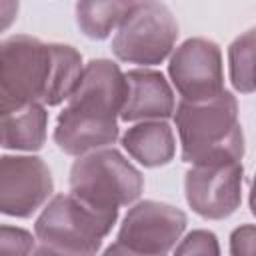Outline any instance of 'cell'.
<instances>
[{"label":"cell","mask_w":256,"mask_h":256,"mask_svg":"<svg viewBox=\"0 0 256 256\" xmlns=\"http://www.w3.org/2000/svg\"><path fill=\"white\" fill-rule=\"evenodd\" d=\"M82 56L66 44H46L32 36H10L0 46L2 114L28 104L58 106L82 76Z\"/></svg>","instance_id":"obj_1"},{"label":"cell","mask_w":256,"mask_h":256,"mask_svg":"<svg viewBox=\"0 0 256 256\" xmlns=\"http://www.w3.org/2000/svg\"><path fill=\"white\" fill-rule=\"evenodd\" d=\"M126 94V74L118 64L104 58L90 60L58 114L54 130L58 148L70 156H82L114 144Z\"/></svg>","instance_id":"obj_2"},{"label":"cell","mask_w":256,"mask_h":256,"mask_svg":"<svg viewBox=\"0 0 256 256\" xmlns=\"http://www.w3.org/2000/svg\"><path fill=\"white\" fill-rule=\"evenodd\" d=\"M174 122L182 144V160L202 164L222 158L242 160L244 136L238 122V102L230 92L204 102L182 100Z\"/></svg>","instance_id":"obj_3"},{"label":"cell","mask_w":256,"mask_h":256,"mask_svg":"<svg viewBox=\"0 0 256 256\" xmlns=\"http://www.w3.org/2000/svg\"><path fill=\"white\" fill-rule=\"evenodd\" d=\"M118 210H98L70 194L54 196L36 220L40 254H94L116 224Z\"/></svg>","instance_id":"obj_4"},{"label":"cell","mask_w":256,"mask_h":256,"mask_svg":"<svg viewBox=\"0 0 256 256\" xmlns=\"http://www.w3.org/2000/svg\"><path fill=\"white\" fill-rule=\"evenodd\" d=\"M142 188V174L114 148L82 154L70 168V192L98 210L128 206Z\"/></svg>","instance_id":"obj_5"},{"label":"cell","mask_w":256,"mask_h":256,"mask_svg":"<svg viewBox=\"0 0 256 256\" xmlns=\"http://www.w3.org/2000/svg\"><path fill=\"white\" fill-rule=\"evenodd\" d=\"M178 38V24L160 0H138L120 22L112 40L116 58L128 64L154 66L168 58Z\"/></svg>","instance_id":"obj_6"},{"label":"cell","mask_w":256,"mask_h":256,"mask_svg":"<svg viewBox=\"0 0 256 256\" xmlns=\"http://www.w3.org/2000/svg\"><path fill=\"white\" fill-rule=\"evenodd\" d=\"M186 214L170 204L144 200L128 210L106 254H166L180 240Z\"/></svg>","instance_id":"obj_7"},{"label":"cell","mask_w":256,"mask_h":256,"mask_svg":"<svg viewBox=\"0 0 256 256\" xmlns=\"http://www.w3.org/2000/svg\"><path fill=\"white\" fill-rule=\"evenodd\" d=\"M242 162L236 158L192 164L184 180L190 208L208 220H222L236 212L242 200Z\"/></svg>","instance_id":"obj_8"},{"label":"cell","mask_w":256,"mask_h":256,"mask_svg":"<svg viewBox=\"0 0 256 256\" xmlns=\"http://www.w3.org/2000/svg\"><path fill=\"white\" fill-rule=\"evenodd\" d=\"M168 74L182 100L188 102H204L224 92L220 48L206 38L182 42L170 58Z\"/></svg>","instance_id":"obj_9"},{"label":"cell","mask_w":256,"mask_h":256,"mask_svg":"<svg viewBox=\"0 0 256 256\" xmlns=\"http://www.w3.org/2000/svg\"><path fill=\"white\" fill-rule=\"evenodd\" d=\"M54 182L38 156H2L0 210L6 216L28 218L52 196Z\"/></svg>","instance_id":"obj_10"},{"label":"cell","mask_w":256,"mask_h":256,"mask_svg":"<svg viewBox=\"0 0 256 256\" xmlns=\"http://www.w3.org/2000/svg\"><path fill=\"white\" fill-rule=\"evenodd\" d=\"M128 94L120 118L136 120H166L174 114V94L166 78L156 70H130L126 74Z\"/></svg>","instance_id":"obj_11"},{"label":"cell","mask_w":256,"mask_h":256,"mask_svg":"<svg viewBox=\"0 0 256 256\" xmlns=\"http://www.w3.org/2000/svg\"><path fill=\"white\" fill-rule=\"evenodd\" d=\"M124 150L146 168L164 166L174 158V132L164 120H142L122 136Z\"/></svg>","instance_id":"obj_12"},{"label":"cell","mask_w":256,"mask_h":256,"mask_svg":"<svg viewBox=\"0 0 256 256\" xmlns=\"http://www.w3.org/2000/svg\"><path fill=\"white\" fill-rule=\"evenodd\" d=\"M48 112L44 104H28L2 114V146L6 150H40L46 140Z\"/></svg>","instance_id":"obj_13"},{"label":"cell","mask_w":256,"mask_h":256,"mask_svg":"<svg viewBox=\"0 0 256 256\" xmlns=\"http://www.w3.org/2000/svg\"><path fill=\"white\" fill-rule=\"evenodd\" d=\"M138 0H78L76 22L84 36L104 40L126 18Z\"/></svg>","instance_id":"obj_14"},{"label":"cell","mask_w":256,"mask_h":256,"mask_svg":"<svg viewBox=\"0 0 256 256\" xmlns=\"http://www.w3.org/2000/svg\"><path fill=\"white\" fill-rule=\"evenodd\" d=\"M230 80L232 86L242 92L256 90V28L240 34L228 48Z\"/></svg>","instance_id":"obj_15"},{"label":"cell","mask_w":256,"mask_h":256,"mask_svg":"<svg viewBox=\"0 0 256 256\" xmlns=\"http://www.w3.org/2000/svg\"><path fill=\"white\" fill-rule=\"evenodd\" d=\"M174 250H176V254H220L218 240L208 230L190 232Z\"/></svg>","instance_id":"obj_16"},{"label":"cell","mask_w":256,"mask_h":256,"mask_svg":"<svg viewBox=\"0 0 256 256\" xmlns=\"http://www.w3.org/2000/svg\"><path fill=\"white\" fill-rule=\"evenodd\" d=\"M0 250L8 254H28L34 250V238L14 226H2L0 228Z\"/></svg>","instance_id":"obj_17"},{"label":"cell","mask_w":256,"mask_h":256,"mask_svg":"<svg viewBox=\"0 0 256 256\" xmlns=\"http://www.w3.org/2000/svg\"><path fill=\"white\" fill-rule=\"evenodd\" d=\"M230 254L234 256H254L256 254V226L244 224L236 228L230 236Z\"/></svg>","instance_id":"obj_18"},{"label":"cell","mask_w":256,"mask_h":256,"mask_svg":"<svg viewBox=\"0 0 256 256\" xmlns=\"http://www.w3.org/2000/svg\"><path fill=\"white\" fill-rule=\"evenodd\" d=\"M18 12V0H0V18H2V30H6Z\"/></svg>","instance_id":"obj_19"},{"label":"cell","mask_w":256,"mask_h":256,"mask_svg":"<svg viewBox=\"0 0 256 256\" xmlns=\"http://www.w3.org/2000/svg\"><path fill=\"white\" fill-rule=\"evenodd\" d=\"M250 210H252V214L256 216V176H254L252 190H250Z\"/></svg>","instance_id":"obj_20"}]
</instances>
